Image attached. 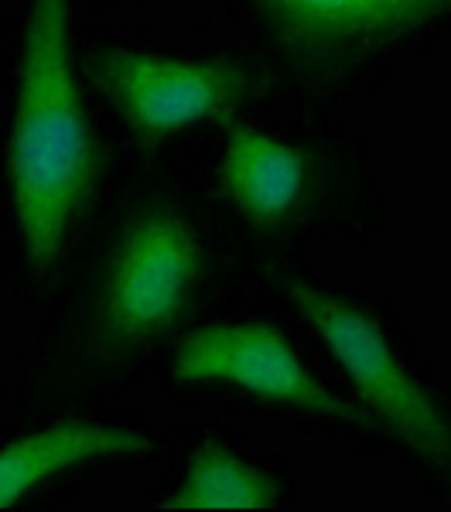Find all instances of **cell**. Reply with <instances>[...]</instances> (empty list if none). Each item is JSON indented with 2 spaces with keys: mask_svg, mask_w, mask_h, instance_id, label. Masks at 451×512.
<instances>
[{
  "mask_svg": "<svg viewBox=\"0 0 451 512\" xmlns=\"http://www.w3.org/2000/svg\"><path fill=\"white\" fill-rule=\"evenodd\" d=\"M277 82L335 93L451 28V0H243Z\"/></svg>",
  "mask_w": 451,
  "mask_h": 512,
  "instance_id": "cell-8",
  "label": "cell"
},
{
  "mask_svg": "<svg viewBox=\"0 0 451 512\" xmlns=\"http://www.w3.org/2000/svg\"><path fill=\"white\" fill-rule=\"evenodd\" d=\"M260 110V106H257ZM257 110L229 117L209 134L199 202L240 253L243 270L305 260L301 250L352 212L346 154L322 134L267 120Z\"/></svg>",
  "mask_w": 451,
  "mask_h": 512,
  "instance_id": "cell-5",
  "label": "cell"
},
{
  "mask_svg": "<svg viewBox=\"0 0 451 512\" xmlns=\"http://www.w3.org/2000/svg\"><path fill=\"white\" fill-rule=\"evenodd\" d=\"M175 424L123 400H28L0 410V512H65L147 475Z\"/></svg>",
  "mask_w": 451,
  "mask_h": 512,
  "instance_id": "cell-7",
  "label": "cell"
},
{
  "mask_svg": "<svg viewBox=\"0 0 451 512\" xmlns=\"http://www.w3.org/2000/svg\"><path fill=\"white\" fill-rule=\"evenodd\" d=\"M243 274L305 325L417 492L451 509V373L421 349L393 297L305 260L257 263Z\"/></svg>",
  "mask_w": 451,
  "mask_h": 512,
  "instance_id": "cell-4",
  "label": "cell"
},
{
  "mask_svg": "<svg viewBox=\"0 0 451 512\" xmlns=\"http://www.w3.org/2000/svg\"><path fill=\"white\" fill-rule=\"evenodd\" d=\"M298 475L284 451L223 417L175 424L161 461L144 475V512H287Z\"/></svg>",
  "mask_w": 451,
  "mask_h": 512,
  "instance_id": "cell-9",
  "label": "cell"
},
{
  "mask_svg": "<svg viewBox=\"0 0 451 512\" xmlns=\"http://www.w3.org/2000/svg\"><path fill=\"white\" fill-rule=\"evenodd\" d=\"M14 396H18V369L11 366L4 345H0V410H4Z\"/></svg>",
  "mask_w": 451,
  "mask_h": 512,
  "instance_id": "cell-10",
  "label": "cell"
},
{
  "mask_svg": "<svg viewBox=\"0 0 451 512\" xmlns=\"http://www.w3.org/2000/svg\"><path fill=\"white\" fill-rule=\"evenodd\" d=\"M243 280L223 229L171 178L120 181L35 315L18 362L28 400H127L168 345Z\"/></svg>",
  "mask_w": 451,
  "mask_h": 512,
  "instance_id": "cell-1",
  "label": "cell"
},
{
  "mask_svg": "<svg viewBox=\"0 0 451 512\" xmlns=\"http://www.w3.org/2000/svg\"><path fill=\"white\" fill-rule=\"evenodd\" d=\"M96 110L120 154L158 158L219 123L264 106L274 69L240 52H175L113 35L82 41Z\"/></svg>",
  "mask_w": 451,
  "mask_h": 512,
  "instance_id": "cell-6",
  "label": "cell"
},
{
  "mask_svg": "<svg viewBox=\"0 0 451 512\" xmlns=\"http://www.w3.org/2000/svg\"><path fill=\"white\" fill-rule=\"evenodd\" d=\"M86 0L0 11V280L38 315L120 185V147L82 65Z\"/></svg>",
  "mask_w": 451,
  "mask_h": 512,
  "instance_id": "cell-2",
  "label": "cell"
},
{
  "mask_svg": "<svg viewBox=\"0 0 451 512\" xmlns=\"http://www.w3.org/2000/svg\"><path fill=\"white\" fill-rule=\"evenodd\" d=\"M151 390L171 410L284 427L342 444L359 458H387L376 424L339 383L315 338L246 274L168 345Z\"/></svg>",
  "mask_w": 451,
  "mask_h": 512,
  "instance_id": "cell-3",
  "label": "cell"
}]
</instances>
